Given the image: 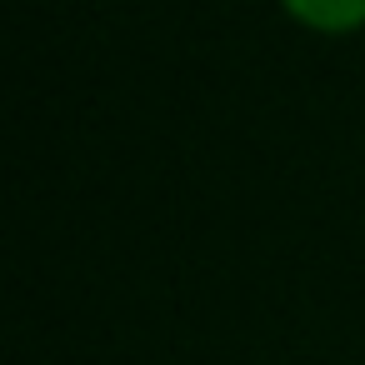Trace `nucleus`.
<instances>
[{"mask_svg": "<svg viewBox=\"0 0 365 365\" xmlns=\"http://www.w3.org/2000/svg\"><path fill=\"white\" fill-rule=\"evenodd\" d=\"M280 6L310 31H355L365 26V0H280Z\"/></svg>", "mask_w": 365, "mask_h": 365, "instance_id": "f257e3e1", "label": "nucleus"}]
</instances>
